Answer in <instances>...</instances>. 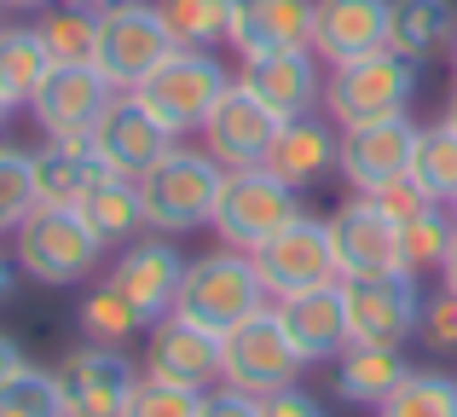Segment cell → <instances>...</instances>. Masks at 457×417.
<instances>
[{
  "mask_svg": "<svg viewBox=\"0 0 457 417\" xmlns=\"http://www.w3.org/2000/svg\"><path fill=\"white\" fill-rule=\"evenodd\" d=\"M0 417H64L53 371H41V365H23L12 383H0Z\"/></svg>",
  "mask_w": 457,
  "mask_h": 417,
  "instance_id": "obj_36",
  "label": "cell"
},
{
  "mask_svg": "<svg viewBox=\"0 0 457 417\" xmlns=\"http://www.w3.org/2000/svg\"><path fill=\"white\" fill-rule=\"evenodd\" d=\"M35 35L46 41L53 64H93V46H99V6H87V0H53V6L35 18Z\"/></svg>",
  "mask_w": 457,
  "mask_h": 417,
  "instance_id": "obj_29",
  "label": "cell"
},
{
  "mask_svg": "<svg viewBox=\"0 0 457 417\" xmlns=\"http://www.w3.org/2000/svg\"><path fill=\"white\" fill-rule=\"evenodd\" d=\"M168 53H174V35H168L156 0H116V6H99L93 70H99L116 93H134Z\"/></svg>",
  "mask_w": 457,
  "mask_h": 417,
  "instance_id": "obj_6",
  "label": "cell"
},
{
  "mask_svg": "<svg viewBox=\"0 0 457 417\" xmlns=\"http://www.w3.org/2000/svg\"><path fill=\"white\" fill-rule=\"evenodd\" d=\"M0 6H6V12H46L53 0H0Z\"/></svg>",
  "mask_w": 457,
  "mask_h": 417,
  "instance_id": "obj_45",
  "label": "cell"
},
{
  "mask_svg": "<svg viewBox=\"0 0 457 417\" xmlns=\"http://www.w3.org/2000/svg\"><path fill=\"white\" fill-rule=\"evenodd\" d=\"M452 214H457V204H452Z\"/></svg>",
  "mask_w": 457,
  "mask_h": 417,
  "instance_id": "obj_50",
  "label": "cell"
},
{
  "mask_svg": "<svg viewBox=\"0 0 457 417\" xmlns=\"http://www.w3.org/2000/svg\"><path fill=\"white\" fill-rule=\"evenodd\" d=\"M197 406H203L197 388H174V383H156V377H139V388H134L122 417H197Z\"/></svg>",
  "mask_w": 457,
  "mask_h": 417,
  "instance_id": "obj_37",
  "label": "cell"
},
{
  "mask_svg": "<svg viewBox=\"0 0 457 417\" xmlns=\"http://www.w3.org/2000/svg\"><path fill=\"white\" fill-rule=\"evenodd\" d=\"M336 163H342V128L312 111V116H295V122L278 128V139H272L261 169H267L272 180H284L290 192H312L319 180L336 174Z\"/></svg>",
  "mask_w": 457,
  "mask_h": 417,
  "instance_id": "obj_20",
  "label": "cell"
},
{
  "mask_svg": "<svg viewBox=\"0 0 457 417\" xmlns=\"http://www.w3.org/2000/svg\"><path fill=\"white\" fill-rule=\"evenodd\" d=\"M87 146H93V157H99L111 174L139 180V174L156 169V163H162L179 139L145 111V99H139V93H116V99L104 104V116H99V128H93Z\"/></svg>",
  "mask_w": 457,
  "mask_h": 417,
  "instance_id": "obj_14",
  "label": "cell"
},
{
  "mask_svg": "<svg viewBox=\"0 0 457 417\" xmlns=\"http://www.w3.org/2000/svg\"><path fill=\"white\" fill-rule=\"evenodd\" d=\"M174 46H191V53H214L232 35V0H156Z\"/></svg>",
  "mask_w": 457,
  "mask_h": 417,
  "instance_id": "obj_31",
  "label": "cell"
},
{
  "mask_svg": "<svg viewBox=\"0 0 457 417\" xmlns=\"http://www.w3.org/2000/svg\"><path fill=\"white\" fill-rule=\"evenodd\" d=\"M255 272L267 284L272 302L284 296H302V290H319V284H336V255H330V226L312 221V214H295L278 238L255 249Z\"/></svg>",
  "mask_w": 457,
  "mask_h": 417,
  "instance_id": "obj_11",
  "label": "cell"
},
{
  "mask_svg": "<svg viewBox=\"0 0 457 417\" xmlns=\"http://www.w3.org/2000/svg\"><path fill=\"white\" fill-rule=\"evenodd\" d=\"M330 255H336V279H388L405 272V249H400V226L382 221L370 209V197H347L330 209Z\"/></svg>",
  "mask_w": 457,
  "mask_h": 417,
  "instance_id": "obj_12",
  "label": "cell"
},
{
  "mask_svg": "<svg viewBox=\"0 0 457 417\" xmlns=\"http://www.w3.org/2000/svg\"><path fill=\"white\" fill-rule=\"evenodd\" d=\"M312 6L319 0H232V35H226V46L237 58L312 46Z\"/></svg>",
  "mask_w": 457,
  "mask_h": 417,
  "instance_id": "obj_22",
  "label": "cell"
},
{
  "mask_svg": "<svg viewBox=\"0 0 457 417\" xmlns=\"http://www.w3.org/2000/svg\"><path fill=\"white\" fill-rule=\"evenodd\" d=\"M295 214H302V192H290L284 180H272L267 169H237V174H226V186H220V204H214L209 232L220 238L226 249L255 255V249L267 244V238H278Z\"/></svg>",
  "mask_w": 457,
  "mask_h": 417,
  "instance_id": "obj_7",
  "label": "cell"
},
{
  "mask_svg": "<svg viewBox=\"0 0 457 417\" xmlns=\"http://www.w3.org/2000/svg\"><path fill=\"white\" fill-rule=\"evenodd\" d=\"M29 163H35V204L41 209H81V197L111 174L93 157V146H53V139L41 151H29Z\"/></svg>",
  "mask_w": 457,
  "mask_h": 417,
  "instance_id": "obj_25",
  "label": "cell"
},
{
  "mask_svg": "<svg viewBox=\"0 0 457 417\" xmlns=\"http://www.w3.org/2000/svg\"><path fill=\"white\" fill-rule=\"evenodd\" d=\"M417 139H423V128H417L411 116H388V122L342 128V163H336V174H342L359 197H370L377 186L411 174Z\"/></svg>",
  "mask_w": 457,
  "mask_h": 417,
  "instance_id": "obj_17",
  "label": "cell"
},
{
  "mask_svg": "<svg viewBox=\"0 0 457 417\" xmlns=\"http://www.w3.org/2000/svg\"><path fill=\"white\" fill-rule=\"evenodd\" d=\"M23 365H29V354L18 348V337H6V330H0V383H12Z\"/></svg>",
  "mask_w": 457,
  "mask_h": 417,
  "instance_id": "obj_42",
  "label": "cell"
},
{
  "mask_svg": "<svg viewBox=\"0 0 457 417\" xmlns=\"http://www.w3.org/2000/svg\"><path fill=\"white\" fill-rule=\"evenodd\" d=\"M278 128H284L278 116H272L255 93H244L232 81V93H226V99L214 104V116L203 122V151H209L226 174L261 169V163H267V151H272V139H278Z\"/></svg>",
  "mask_w": 457,
  "mask_h": 417,
  "instance_id": "obj_19",
  "label": "cell"
},
{
  "mask_svg": "<svg viewBox=\"0 0 457 417\" xmlns=\"http://www.w3.org/2000/svg\"><path fill=\"white\" fill-rule=\"evenodd\" d=\"M440 284H446V290H457V238H452V255H446V267H440Z\"/></svg>",
  "mask_w": 457,
  "mask_h": 417,
  "instance_id": "obj_44",
  "label": "cell"
},
{
  "mask_svg": "<svg viewBox=\"0 0 457 417\" xmlns=\"http://www.w3.org/2000/svg\"><path fill=\"white\" fill-rule=\"evenodd\" d=\"M35 209L41 204H35V163H29V151L0 146V238H12Z\"/></svg>",
  "mask_w": 457,
  "mask_h": 417,
  "instance_id": "obj_35",
  "label": "cell"
},
{
  "mask_svg": "<svg viewBox=\"0 0 457 417\" xmlns=\"http://www.w3.org/2000/svg\"><path fill=\"white\" fill-rule=\"evenodd\" d=\"M272 313H278L284 337L295 342V354H302L307 365L336 360V354L353 342V337H347L342 279H336V284H319V290H302V296H284V302H272Z\"/></svg>",
  "mask_w": 457,
  "mask_h": 417,
  "instance_id": "obj_21",
  "label": "cell"
},
{
  "mask_svg": "<svg viewBox=\"0 0 457 417\" xmlns=\"http://www.w3.org/2000/svg\"><path fill=\"white\" fill-rule=\"evenodd\" d=\"M12 284H18V261H12V249H0V302L12 296Z\"/></svg>",
  "mask_w": 457,
  "mask_h": 417,
  "instance_id": "obj_43",
  "label": "cell"
},
{
  "mask_svg": "<svg viewBox=\"0 0 457 417\" xmlns=\"http://www.w3.org/2000/svg\"><path fill=\"white\" fill-rule=\"evenodd\" d=\"M377 417H457V377L452 371H417L377 406Z\"/></svg>",
  "mask_w": 457,
  "mask_h": 417,
  "instance_id": "obj_33",
  "label": "cell"
},
{
  "mask_svg": "<svg viewBox=\"0 0 457 417\" xmlns=\"http://www.w3.org/2000/svg\"><path fill=\"white\" fill-rule=\"evenodd\" d=\"M417 76L423 64L400 53H365V58H347V64H330L324 76V116L336 128H365V122H388V116H411L417 99Z\"/></svg>",
  "mask_w": 457,
  "mask_h": 417,
  "instance_id": "obj_3",
  "label": "cell"
},
{
  "mask_svg": "<svg viewBox=\"0 0 457 417\" xmlns=\"http://www.w3.org/2000/svg\"><path fill=\"white\" fill-rule=\"evenodd\" d=\"M388 46V0H319L312 6V53L347 64Z\"/></svg>",
  "mask_w": 457,
  "mask_h": 417,
  "instance_id": "obj_23",
  "label": "cell"
},
{
  "mask_svg": "<svg viewBox=\"0 0 457 417\" xmlns=\"http://www.w3.org/2000/svg\"><path fill=\"white\" fill-rule=\"evenodd\" d=\"M411 180L423 186L435 204H457V134H452L446 122L423 128L417 157H411Z\"/></svg>",
  "mask_w": 457,
  "mask_h": 417,
  "instance_id": "obj_34",
  "label": "cell"
},
{
  "mask_svg": "<svg viewBox=\"0 0 457 417\" xmlns=\"http://www.w3.org/2000/svg\"><path fill=\"white\" fill-rule=\"evenodd\" d=\"M0 12H6V6H0Z\"/></svg>",
  "mask_w": 457,
  "mask_h": 417,
  "instance_id": "obj_51",
  "label": "cell"
},
{
  "mask_svg": "<svg viewBox=\"0 0 457 417\" xmlns=\"http://www.w3.org/2000/svg\"><path fill=\"white\" fill-rule=\"evenodd\" d=\"M347 302V337L353 342H388L405 348L417 337V313H423V290L411 272H388V279H342Z\"/></svg>",
  "mask_w": 457,
  "mask_h": 417,
  "instance_id": "obj_13",
  "label": "cell"
},
{
  "mask_svg": "<svg viewBox=\"0 0 457 417\" xmlns=\"http://www.w3.org/2000/svg\"><path fill=\"white\" fill-rule=\"evenodd\" d=\"M261 417H330V412H324L319 400H312L307 388L295 383V388H278V395L261 400Z\"/></svg>",
  "mask_w": 457,
  "mask_h": 417,
  "instance_id": "obj_41",
  "label": "cell"
},
{
  "mask_svg": "<svg viewBox=\"0 0 457 417\" xmlns=\"http://www.w3.org/2000/svg\"><path fill=\"white\" fill-rule=\"evenodd\" d=\"M226 169L209 157L203 146H174L156 169L139 174V204H145V232L179 238L197 232V226L214 221V204H220Z\"/></svg>",
  "mask_w": 457,
  "mask_h": 417,
  "instance_id": "obj_2",
  "label": "cell"
},
{
  "mask_svg": "<svg viewBox=\"0 0 457 417\" xmlns=\"http://www.w3.org/2000/svg\"><path fill=\"white\" fill-rule=\"evenodd\" d=\"M46 76H53V53L35 23H0V93L12 104H29Z\"/></svg>",
  "mask_w": 457,
  "mask_h": 417,
  "instance_id": "obj_28",
  "label": "cell"
},
{
  "mask_svg": "<svg viewBox=\"0 0 457 417\" xmlns=\"http://www.w3.org/2000/svg\"><path fill=\"white\" fill-rule=\"evenodd\" d=\"M417 337H423V348H435V354H457V290L440 284V296H423Z\"/></svg>",
  "mask_w": 457,
  "mask_h": 417,
  "instance_id": "obj_38",
  "label": "cell"
},
{
  "mask_svg": "<svg viewBox=\"0 0 457 417\" xmlns=\"http://www.w3.org/2000/svg\"><path fill=\"white\" fill-rule=\"evenodd\" d=\"M440 122H446L452 134H457V93H452V99H446V116H440Z\"/></svg>",
  "mask_w": 457,
  "mask_h": 417,
  "instance_id": "obj_46",
  "label": "cell"
},
{
  "mask_svg": "<svg viewBox=\"0 0 457 417\" xmlns=\"http://www.w3.org/2000/svg\"><path fill=\"white\" fill-rule=\"evenodd\" d=\"M272 296L267 284H261L255 261L244 255V249H209V255L186 261V284H179V302L174 313L191 319V325L214 330V337H226V330H237L244 319L267 313Z\"/></svg>",
  "mask_w": 457,
  "mask_h": 417,
  "instance_id": "obj_1",
  "label": "cell"
},
{
  "mask_svg": "<svg viewBox=\"0 0 457 417\" xmlns=\"http://www.w3.org/2000/svg\"><path fill=\"white\" fill-rule=\"evenodd\" d=\"M111 99H116V88L93 64H53V76L29 99V116L53 146H87Z\"/></svg>",
  "mask_w": 457,
  "mask_h": 417,
  "instance_id": "obj_10",
  "label": "cell"
},
{
  "mask_svg": "<svg viewBox=\"0 0 457 417\" xmlns=\"http://www.w3.org/2000/svg\"><path fill=\"white\" fill-rule=\"evenodd\" d=\"M6 116H12V99H6V93H0V122H6Z\"/></svg>",
  "mask_w": 457,
  "mask_h": 417,
  "instance_id": "obj_47",
  "label": "cell"
},
{
  "mask_svg": "<svg viewBox=\"0 0 457 417\" xmlns=\"http://www.w3.org/2000/svg\"><path fill=\"white\" fill-rule=\"evenodd\" d=\"M452 76H457V35H452Z\"/></svg>",
  "mask_w": 457,
  "mask_h": 417,
  "instance_id": "obj_48",
  "label": "cell"
},
{
  "mask_svg": "<svg viewBox=\"0 0 457 417\" xmlns=\"http://www.w3.org/2000/svg\"><path fill=\"white\" fill-rule=\"evenodd\" d=\"M232 81H237V76H232V70H226L214 53L174 46V53H168L134 93L145 99V111L168 128V134L186 139V134H203V122L214 116V104L232 93Z\"/></svg>",
  "mask_w": 457,
  "mask_h": 417,
  "instance_id": "obj_4",
  "label": "cell"
},
{
  "mask_svg": "<svg viewBox=\"0 0 457 417\" xmlns=\"http://www.w3.org/2000/svg\"><path fill=\"white\" fill-rule=\"evenodd\" d=\"M12 261L35 284H87L104 261V244L81 209H35L12 232Z\"/></svg>",
  "mask_w": 457,
  "mask_h": 417,
  "instance_id": "obj_5",
  "label": "cell"
},
{
  "mask_svg": "<svg viewBox=\"0 0 457 417\" xmlns=\"http://www.w3.org/2000/svg\"><path fill=\"white\" fill-rule=\"evenodd\" d=\"M76 325H81V342H99V348H128L139 330H151L145 319L134 313V302H128L122 290H111V284H93V290L81 296Z\"/></svg>",
  "mask_w": 457,
  "mask_h": 417,
  "instance_id": "obj_30",
  "label": "cell"
},
{
  "mask_svg": "<svg viewBox=\"0 0 457 417\" xmlns=\"http://www.w3.org/2000/svg\"><path fill=\"white\" fill-rule=\"evenodd\" d=\"M237 88L255 93L278 122H295V116H312L324 104V58L312 53V46L244 58V64H237Z\"/></svg>",
  "mask_w": 457,
  "mask_h": 417,
  "instance_id": "obj_16",
  "label": "cell"
},
{
  "mask_svg": "<svg viewBox=\"0 0 457 417\" xmlns=\"http://www.w3.org/2000/svg\"><path fill=\"white\" fill-rule=\"evenodd\" d=\"M457 6L452 0H388V53L428 64L435 53H452Z\"/></svg>",
  "mask_w": 457,
  "mask_h": 417,
  "instance_id": "obj_26",
  "label": "cell"
},
{
  "mask_svg": "<svg viewBox=\"0 0 457 417\" xmlns=\"http://www.w3.org/2000/svg\"><path fill=\"white\" fill-rule=\"evenodd\" d=\"M145 377L209 395V388L220 383V337L191 325V319H179V313L156 319L151 337H145Z\"/></svg>",
  "mask_w": 457,
  "mask_h": 417,
  "instance_id": "obj_18",
  "label": "cell"
},
{
  "mask_svg": "<svg viewBox=\"0 0 457 417\" xmlns=\"http://www.w3.org/2000/svg\"><path fill=\"white\" fill-rule=\"evenodd\" d=\"M58 383V406L64 417H122L128 400L139 388V371L122 348H99V342H81L64 360L53 365Z\"/></svg>",
  "mask_w": 457,
  "mask_h": 417,
  "instance_id": "obj_9",
  "label": "cell"
},
{
  "mask_svg": "<svg viewBox=\"0 0 457 417\" xmlns=\"http://www.w3.org/2000/svg\"><path fill=\"white\" fill-rule=\"evenodd\" d=\"M428 204H435V197H428L423 186L411 180V174H400V180H388V186H377V192H370V209H377L382 221H394V226L417 221V214H423Z\"/></svg>",
  "mask_w": 457,
  "mask_h": 417,
  "instance_id": "obj_39",
  "label": "cell"
},
{
  "mask_svg": "<svg viewBox=\"0 0 457 417\" xmlns=\"http://www.w3.org/2000/svg\"><path fill=\"white\" fill-rule=\"evenodd\" d=\"M452 238H457V214L452 204H428L417 221L400 226V249H405V272L423 279V272H440L452 255Z\"/></svg>",
  "mask_w": 457,
  "mask_h": 417,
  "instance_id": "obj_32",
  "label": "cell"
},
{
  "mask_svg": "<svg viewBox=\"0 0 457 417\" xmlns=\"http://www.w3.org/2000/svg\"><path fill=\"white\" fill-rule=\"evenodd\" d=\"M330 365H336V395H342L347 406H365V412H377L382 400L411 377L405 348H388V342H347Z\"/></svg>",
  "mask_w": 457,
  "mask_h": 417,
  "instance_id": "obj_24",
  "label": "cell"
},
{
  "mask_svg": "<svg viewBox=\"0 0 457 417\" xmlns=\"http://www.w3.org/2000/svg\"><path fill=\"white\" fill-rule=\"evenodd\" d=\"M197 417H261V400H255V395H244V388H226V383H214L209 395H203Z\"/></svg>",
  "mask_w": 457,
  "mask_h": 417,
  "instance_id": "obj_40",
  "label": "cell"
},
{
  "mask_svg": "<svg viewBox=\"0 0 457 417\" xmlns=\"http://www.w3.org/2000/svg\"><path fill=\"white\" fill-rule=\"evenodd\" d=\"M302 354H295V342L284 337L278 313H255L244 319L237 330H226L220 337V383L226 388H244V395L267 400L278 395V388H295V377H302Z\"/></svg>",
  "mask_w": 457,
  "mask_h": 417,
  "instance_id": "obj_8",
  "label": "cell"
},
{
  "mask_svg": "<svg viewBox=\"0 0 457 417\" xmlns=\"http://www.w3.org/2000/svg\"><path fill=\"white\" fill-rule=\"evenodd\" d=\"M81 221L99 232L104 249L116 244H134L139 232H145V204H139V180H128V174H104L99 186H93L87 197H81Z\"/></svg>",
  "mask_w": 457,
  "mask_h": 417,
  "instance_id": "obj_27",
  "label": "cell"
},
{
  "mask_svg": "<svg viewBox=\"0 0 457 417\" xmlns=\"http://www.w3.org/2000/svg\"><path fill=\"white\" fill-rule=\"evenodd\" d=\"M87 6H116V0H87Z\"/></svg>",
  "mask_w": 457,
  "mask_h": 417,
  "instance_id": "obj_49",
  "label": "cell"
},
{
  "mask_svg": "<svg viewBox=\"0 0 457 417\" xmlns=\"http://www.w3.org/2000/svg\"><path fill=\"white\" fill-rule=\"evenodd\" d=\"M111 290H122L128 302H134V313L156 325V319L174 313L179 302V284H186V255H179L174 238H134V244H122V255H116L111 267Z\"/></svg>",
  "mask_w": 457,
  "mask_h": 417,
  "instance_id": "obj_15",
  "label": "cell"
}]
</instances>
